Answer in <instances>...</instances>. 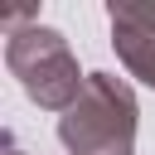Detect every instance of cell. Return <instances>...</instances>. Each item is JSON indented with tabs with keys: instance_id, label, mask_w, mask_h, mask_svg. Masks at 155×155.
Returning a JSON list of instances; mask_svg holds the SVG:
<instances>
[{
	"instance_id": "277c9868",
	"label": "cell",
	"mask_w": 155,
	"mask_h": 155,
	"mask_svg": "<svg viewBox=\"0 0 155 155\" xmlns=\"http://www.w3.org/2000/svg\"><path fill=\"white\" fill-rule=\"evenodd\" d=\"M0 140H5V155H24V150H19V145H15V136H10V131H5V136H0Z\"/></svg>"
},
{
	"instance_id": "3957f363",
	"label": "cell",
	"mask_w": 155,
	"mask_h": 155,
	"mask_svg": "<svg viewBox=\"0 0 155 155\" xmlns=\"http://www.w3.org/2000/svg\"><path fill=\"white\" fill-rule=\"evenodd\" d=\"M107 19H111V48H116V58L126 63L131 78H140L155 92V5L121 0V5L107 10Z\"/></svg>"
},
{
	"instance_id": "7a4b0ae2",
	"label": "cell",
	"mask_w": 155,
	"mask_h": 155,
	"mask_svg": "<svg viewBox=\"0 0 155 155\" xmlns=\"http://www.w3.org/2000/svg\"><path fill=\"white\" fill-rule=\"evenodd\" d=\"M5 68L19 78L24 97L39 102L44 111H68L82 97V87H87V78L78 73V58L68 48V39L58 29H48V24H19V29H10V39H5Z\"/></svg>"
},
{
	"instance_id": "6da1fadb",
	"label": "cell",
	"mask_w": 155,
	"mask_h": 155,
	"mask_svg": "<svg viewBox=\"0 0 155 155\" xmlns=\"http://www.w3.org/2000/svg\"><path fill=\"white\" fill-rule=\"evenodd\" d=\"M68 155H136V92L116 73H87L82 97L58 116Z\"/></svg>"
}]
</instances>
